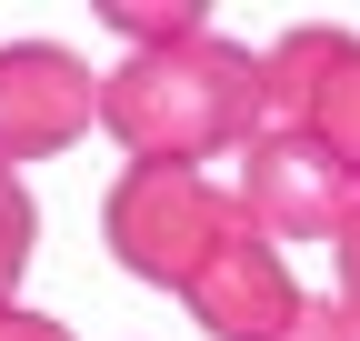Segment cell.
Masks as SVG:
<instances>
[{
  "mask_svg": "<svg viewBox=\"0 0 360 341\" xmlns=\"http://www.w3.org/2000/svg\"><path fill=\"white\" fill-rule=\"evenodd\" d=\"M180 302H191V321H200L210 341H281V331L300 321V302H310V291L290 281L281 241H270L260 221H240L231 241L210 251V271L180 291Z\"/></svg>",
  "mask_w": 360,
  "mask_h": 341,
  "instance_id": "6",
  "label": "cell"
},
{
  "mask_svg": "<svg viewBox=\"0 0 360 341\" xmlns=\"http://www.w3.org/2000/svg\"><path fill=\"white\" fill-rule=\"evenodd\" d=\"M101 131V80L60 40H0V170L20 181V161H51Z\"/></svg>",
  "mask_w": 360,
  "mask_h": 341,
  "instance_id": "5",
  "label": "cell"
},
{
  "mask_svg": "<svg viewBox=\"0 0 360 341\" xmlns=\"http://www.w3.org/2000/svg\"><path fill=\"white\" fill-rule=\"evenodd\" d=\"M101 131L130 161H170V170L240 161L260 131V61L220 30L170 40V51H130L120 70H101Z\"/></svg>",
  "mask_w": 360,
  "mask_h": 341,
  "instance_id": "1",
  "label": "cell"
},
{
  "mask_svg": "<svg viewBox=\"0 0 360 341\" xmlns=\"http://www.w3.org/2000/svg\"><path fill=\"white\" fill-rule=\"evenodd\" d=\"M281 341H360V321L340 311V291H321V302H300V321H290Z\"/></svg>",
  "mask_w": 360,
  "mask_h": 341,
  "instance_id": "9",
  "label": "cell"
},
{
  "mask_svg": "<svg viewBox=\"0 0 360 341\" xmlns=\"http://www.w3.org/2000/svg\"><path fill=\"white\" fill-rule=\"evenodd\" d=\"M250 201V221L270 241H340L360 221V170L330 151V141H310V131H281V120H260L250 151H240V181Z\"/></svg>",
  "mask_w": 360,
  "mask_h": 341,
  "instance_id": "3",
  "label": "cell"
},
{
  "mask_svg": "<svg viewBox=\"0 0 360 341\" xmlns=\"http://www.w3.org/2000/svg\"><path fill=\"white\" fill-rule=\"evenodd\" d=\"M340 311H350V321H360V221H350V231H340Z\"/></svg>",
  "mask_w": 360,
  "mask_h": 341,
  "instance_id": "11",
  "label": "cell"
},
{
  "mask_svg": "<svg viewBox=\"0 0 360 341\" xmlns=\"http://www.w3.org/2000/svg\"><path fill=\"white\" fill-rule=\"evenodd\" d=\"M30 241H40V211H30V191L0 170V302L20 291V271H30Z\"/></svg>",
  "mask_w": 360,
  "mask_h": 341,
  "instance_id": "8",
  "label": "cell"
},
{
  "mask_svg": "<svg viewBox=\"0 0 360 341\" xmlns=\"http://www.w3.org/2000/svg\"><path fill=\"white\" fill-rule=\"evenodd\" d=\"M0 341H70L51 311H20V302H0Z\"/></svg>",
  "mask_w": 360,
  "mask_h": 341,
  "instance_id": "10",
  "label": "cell"
},
{
  "mask_svg": "<svg viewBox=\"0 0 360 341\" xmlns=\"http://www.w3.org/2000/svg\"><path fill=\"white\" fill-rule=\"evenodd\" d=\"M101 20L130 40V51H170V40H200V30H210V11H191V0H170V11H130V0H110Z\"/></svg>",
  "mask_w": 360,
  "mask_h": 341,
  "instance_id": "7",
  "label": "cell"
},
{
  "mask_svg": "<svg viewBox=\"0 0 360 341\" xmlns=\"http://www.w3.org/2000/svg\"><path fill=\"white\" fill-rule=\"evenodd\" d=\"M260 120L330 141L360 170V30H321V20L281 30L260 51Z\"/></svg>",
  "mask_w": 360,
  "mask_h": 341,
  "instance_id": "4",
  "label": "cell"
},
{
  "mask_svg": "<svg viewBox=\"0 0 360 341\" xmlns=\"http://www.w3.org/2000/svg\"><path fill=\"white\" fill-rule=\"evenodd\" d=\"M250 221V201L231 181H210V170H170V161H130L110 201H101V241L120 271H141L160 291H191L210 271V251Z\"/></svg>",
  "mask_w": 360,
  "mask_h": 341,
  "instance_id": "2",
  "label": "cell"
}]
</instances>
